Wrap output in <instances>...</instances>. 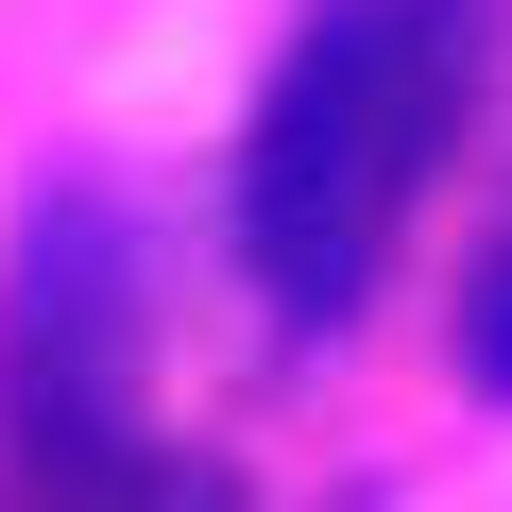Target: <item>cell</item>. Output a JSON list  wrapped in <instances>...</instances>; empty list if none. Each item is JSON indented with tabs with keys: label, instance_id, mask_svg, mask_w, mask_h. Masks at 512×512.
<instances>
[{
	"label": "cell",
	"instance_id": "obj_3",
	"mask_svg": "<svg viewBox=\"0 0 512 512\" xmlns=\"http://www.w3.org/2000/svg\"><path fill=\"white\" fill-rule=\"evenodd\" d=\"M137 512H239V495H222V478H171V461H154V495H137Z\"/></svg>",
	"mask_w": 512,
	"mask_h": 512
},
{
	"label": "cell",
	"instance_id": "obj_1",
	"mask_svg": "<svg viewBox=\"0 0 512 512\" xmlns=\"http://www.w3.org/2000/svg\"><path fill=\"white\" fill-rule=\"evenodd\" d=\"M461 86H478V0H325L291 35L239 137V256L291 325H342L376 291L427 154L461 137Z\"/></svg>",
	"mask_w": 512,
	"mask_h": 512
},
{
	"label": "cell",
	"instance_id": "obj_2",
	"mask_svg": "<svg viewBox=\"0 0 512 512\" xmlns=\"http://www.w3.org/2000/svg\"><path fill=\"white\" fill-rule=\"evenodd\" d=\"M461 376H478V393H512V222H495L478 274H461Z\"/></svg>",
	"mask_w": 512,
	"mask_h": 512
}]
</instances>
